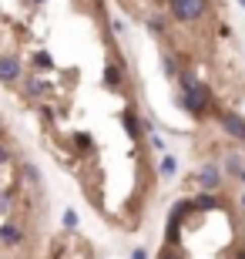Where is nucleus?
<instances>
[{
	"label": "nucleus",
	"instance_id": "1",
	"mask_svg": "<svg viewBox=\"0 0 245 259\" xmlns=\"http://www.w3.org/2000/svg\"><path fill=\"white\" fill-rule=\"evenodd\" d=\"M178 84H181V108H185L191 118H205L208 108H212L208 88L202 84V81H195L191 74H185V71L178 74Z\"/></svg>",
	"mask_w": 245,
	"mask_h": 259
},
{
	"label": "nucleus",
	"instance_id": "2",
	"mask_svg": "<svg viewBox=\"0 0 245 259\" xmlns=\"http://www.w3.org/2000/svg\"><path fill=\"white\" fill-rule=\"evenodd\" d=\"M168 14L178 24H195L208 14V0H168Z\"/></svg>",
	"mask_w": 245,
	"mask_h": 259
},
{
	"label": "nucleus",
	"instance_id": "3",
	"mask_svg": "<svg viewBox=\"0 0 245 259\" xmlns=\"http://www.w3.org/2000/svg\"><path fill=\"white\" fill-rule=\"evenodd\" d=\"M24 81V64L14 54H0V84H17Z\"/></svg>",
	"mask_w": 245,
	"mask_h": 259
},
{
	"label": "nucleus",
	"instance_id": "4",
	"mask_svg": "<svg viewBox=\"0 0 245 259\" xmlns=\"http://www.w3.org/2000/svg\"><path fill=\"white\" fill-rule=\"evenodd\" d=\"M218 125H222V132L228 135V138H235V142H245V118L235 115V111H218Z\"/></svg>",
	"mask_w": 245,
	"mask_h": 259
},
{
	"label": "nucleus",
	"instance_id": "5",
	"mask_svg": "<svg viewBox=\"0 0 245 259\" xmlns=\"http://www.w3.org/2000/svg\"><path fill=\"white\" fill-rule=\"evenodd\" d=\"M198 185H202L205 192H215L218 185H222V168H218V165H202V172H198Z\"/></svg>",
	"mask_w": 245,
	"mask_h": 259
},
{
	"label": "nucleus",
	"instance_id": "6",
	"mask_svg": "<svg viewBox=\"0 0 245 259\" xmlns=\"http://www.w3.org/2000/svg\"><path fill=\"white\" fill-rule=\"evenodd\" d=\"M0 242H7V246H20V242H24V229H20L14 219L0 222Z\"/></svg>",
	"mask_w": 245,
	"mask_h": 259
},
{
	"label": "nucleus",
	"instance_id": "7",
	"mask_svg": "<svg viewBox=\"0 0 245 259\" xmlns=\"http://www.w3.org/2000/svg\"><path fill=\"white\" fill-rule=\"evenodd\" d=\"M24 91H27V98H34V101H40V98H47L51 84L44 81V77H34V74H30L27 81H24Z\"/></svg>",
	"mask_w": 245,
	"mask_h": 259
},
{
	"label": "nucleus",
	"instance_id": "8",
	"mask_svg": "<svg viewBox=\"0 0 245 259\" xmlns=\"http://www.w3.org/2000/svg\"><path fill=\"white\" fill-rule=\"evenodd\" d=\"M104 84L108 88H124V64L121 61H111L104 67Z\"/></svg>",
	"mask_w": 245,
	"mask_h": 259
},
{
	"label": "nucleus",
	"instance_id": "9",
	"mask_svg": "<svg viewBox=\"0 0 245 259\" xmlns=\"http://www.w3.org/2000/svg\"><path fill=\"white\" fill-rule=\"evenodd\" d=\"M222 205V199H218L215 192H202L195 202H191V209H198V212H208V209H218Z\"/></svg>",
	"mask_w": 245,
	"mask_h": 259
},
{
	"label": "nucleus",
	"instance_id": "10",
	"mask_svg": "<svg viewBox=\"0 0 245 259\" xmlns=\"http://www.w3.org/2000/svg\"><path fill=\"white\" fill-rule=\"evenodd\" d=\"M121 125H124V132L131 135V138H138V135H141V121H138V111H131V108H128V111L121 115Z\"/></svg>",
	"mask_w": 245,
	"mask_h": 259
},
{
	"label": "nucleus",
	"instance_id": "11",
	"mask_svg": "<svg viewBox=\"0 0 245 259\" xmlns=\"http://www.w3.org/2000/svg\"><path fill=\"white\" fill-rule=\"evenodd\" d=\"M158 175H165V179H175V175H178V158H175V155H161Z\"/></svg>",
	"mask_w": 245,
	"mask_h": 259
},
{
	"label": "nucleus",
	"instance_id": "12",
	"mask_svg": "<svg viewBox=\"0 0 245 259\" xmlns=\"http://www.w3.org/2000/svg\"><path fill=\"white\" fill-rule=\"evenodd\" d=\"M161 71H165V77H178L181 74L178 58H175V54H165V58H161Z\"/></svg>",
	"mask_w": 245,
	"mask_h": 259
},
{
	"label": "nucleus",
	"instance_id": "13",
	"mask_svg": "<svg viewBox=\"0 0 245 259\" xmlns=\"http://www.w3.org/2000/svg\"><path fill=\"white\" fill-rule=\"evenodd\" d=\"M34 67H37V71H51V67H54V61H51V54L47 51H34Z\"/></svg>",
	"mask_w": 245,
	"mask_h": 259
},
{
	"label": "nucleus",
	"instance_id": "14",
	"mask_svg": "<svg viewBox=\"0 0 245 259\" xmlns=\"http://www.w3.org/2000/svg\"><path fill=\"white\" fill-rule=\"evenodd\" d=\"M74 145L81 148V152H91V148H94V145H91V135H84V132L74 135Z\"/></svg>",
	"mask_w": 245,
	"mask_h": 259
},
{
	"label": "nucleus",
	"instance_id": "15",
	"mask_svg": "<svg viewBox=\"0 0 245 259\" xmlns=\"http://www.w3.org/2000/svg\"><path fill=\"white\" fill-rule=\"evenodd\" d=\"M158 259H185V256L178 252V246H168V242H165V249H161Z\"/></svg>",
	"mask_w": 245,
	"mask_h": 259
},
{
	"label": "nucleus",
	"instance_id": "16",
	"mask_svg": "<svg viewBox=\"0 0 245 259\" xmlns=\"http://www.w3.org/2000/svg\"><path fill=\"white\" fill-rule=\"evenodd\" d=\"M64 229H77V212L74 209H64Z\"/></svg>",
	"mask_w": 245,
	"mask_h": 259
},
{
	"label": "nucleus",
	"instance_id": "17",
	"mask_svg": "<svg viewBox=\"0 0 245 259\" xmlns=\"http://www.w3.org/2000/svg\"><path fill=\"white\" fill-rule=\"evenodd\" d=\"M10 205H14V195H10V192H4V195H0V212H7Z\"/></svg>",
	"mask_w": 245,
	"mask_h": 259
},
{
	"label": "nucleus",
	"instance_id": "18",
	"mask_svg": "<svg viewBox=\"0 0 245 259\" xmlns=\"http://www.w3.org/2000/svg\"><path fill=\"white\" fill-rule=\"evenodd\" d=\"M148 24H151V30H155V34H161V30H165V20H161V17H148Z\"/></svg>",
	"mask_w": 245,
	"mask_h": 259
},
{
	"label": "nucleus",
	"instance_id": "19",
	"mask_svg": "<svg viewBox=\"0 0 245 259\" xmlns=\"http://www.w3.org/2000/svg\"><path fill=\"white\" fill-rule=\"evenodd\" d=\"M24 175H27L30 182H37V179H40V175H37V168H34V165H24Z\"/></svg>",
	"mask_w": 245,
	"mask_h": 259
},
{
	"label": "nucleus",
	"instance_id": "20",
	"mask_svg": "<svg viewBox=\"0 0 245 259\" xmlns=\"http://www.w3.org/2000/svg\"><path fill=\"white\" fill-rule=\"evenodd\" d=\"M151 148H158V152H165V142H161V135L151 132Z\"/></svg>",
	"mask_w": 245,
	"mask_h": 259
},
{
	"label": "nucleus",
	"instance_id": "21",
	"mask_svg": "<svg viewBox=\"0 0 245 259\" xmlns=\"http://www.w3.org/2000/svg\"><path fill=\"white\" fill-rule=\"evenodd\" d=\"M7 158H10V148L0 142V165H7Z\"/></svg>",
	"mask_w": 245,
	"mask_h": 259
},
{
	"label": "nucleus",
	"instance_id": "22",
	"mask_svg": "<svg viewBox=\"0 0 245 259\" xmlns=\"http://www.w3.org/2000/svg\"><path fill=\"white\" fill-rule=\"evenodd\" d=\"M131 259H148V252L144 249H131Z\"/></svg>",
	"mask_w": 245,
	"mask_h": 259
},
{
	"label": "nucleus",
	"instance_id": "23",
	"mask_svg": "<svg viewBox=\"0 0 245 259\" xmlns=\"http://www.w3.org/2000/svg\"><path fill=\"white\" fill-rule=\"evenodd\" d=\"M30 4H37V7H40V4H47V0H30Z\"/></svg>",
	"mask_w": 245,
	"mask_h": 259
},
{
	"label": "nucleus",
	"instance_id": "24",
	"mask_svg": "<svg viewBox=\"0 0 245 259\" xmlns=\"http://www.w3.org/2000/svg\"><path fill=\"white\" fill-rule=\"evenodd\" d=\"M238 179H242V182H245V168H242V172H238Z\"/></svg>",
	"mask_w": 245,
	"mask_h": 259
},
{
	"label": "nucleus",
	"instance_id": "25",
	"mask_svg": "<svg viewBox=\"0 0 245 259\" xmlns=\"http://www.w3.org/2000/svg\"><path fill=\"white\" fill-rule=\"evenodd\" d=\"M238 259H245V252H238Z\"/></svg>",
	"mask_w": 245,
	"mask_h": 259
},
{
	"label": "nucleus",
	"instance_id": "26",
	"mask_svg": "<svg viewBox=\"0 0 245 259\" xmlns=\"http://www.w3.org/2000/svg\"><path fill=\"white\" fill-rule=\"evenodd\" d=\"M238 4H242V7H245V0H238Z\"/></svg>",
	"mask_w": 245,
	"mask_h": 259
},
{
	"label": "nucleus",
	"instance_id": "27",
	"mask_svg": "<svg viewBox=\"0 0 245 259\" xmlns=\"http://www.w3.org/2000/svg\"><path fill=\"white\" fill-rule=\"evenodd\" d=\"M242 202H245V199H242Z\"/></svg>",
	"mask_w": 245,
	"mask_h": 259
}]
</instances>
